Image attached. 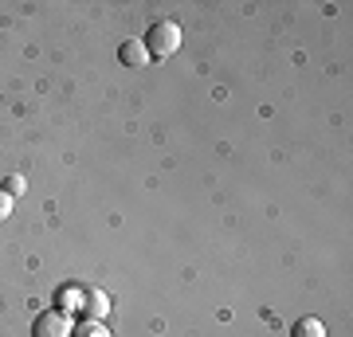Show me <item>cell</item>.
<instances>
[{
	"mask_svg": "<svg viewBox=\"0 0 353 337\" xmlns=\"http://www.w3.org/2000/svg\"><path fill=\"white\" fill-rule=\"evenodd\" d=\"M71 318L63 310H43L36 314V322H32V337H71Z\"/></svg>",
	"mask_w": 353,
	"mask_h": 337,
	"instance_id": "7a4b0ae2",
	"label": "cell"
},
{
	"mask_svg": "<svg viewBox=\"0 0 353 337\" xmlns=\"http://www.w3.org/2000/svg\"><path fill=\"white\" fill-rule=\"evenodd\" d=\"M176 48H181V28H176V20H157L150 28V36H145L150 59H169Z\"/></svg>",
	"mask_w": 353,
	"mask_h": 337,
	"instance_id": "6da1fadb",
	"label": "cell"
},
{
	"mask_svg": "<svg viewBox=\"0 0 353 337\" xmlns=\"http://www.w3.org/2000/svg\"><path fill=\"white\" fill-rule=\"evenodd\" d=\"M71 337H110V329H106L99 318H87V322H79L75 329H71Z\"/></svg>",
	"mask_w": 353,
	"mask_h": 337,
	"instance_id": "5b68a950",
	"label": "cell"
},
{
	"mask_svg": "<svg viewBox=\"0 0 353 337\" xmlns=\"http://www.w3.org/2000/svg\"><path fill=\"white\" fill-rule=\"evenodd\" d=\"M87 310H90V318H102V314H106V298H102V294H94Z\"/></svg>",
	"mask_w": 353,
	"mask_h": 337,
	"instance_id": "8992f818",
	"label": "cell"
},
{
	"mask_svg": "<svg viewBox=\"0 0 353 337\" xmlns=\"http://www.w3.org/2000/svg\"><path fill=\"white\" fill-rule=\"evenodd\" d=\"M118 59L126 63V67H145V63H150V51H145V43H138V39H130V43H122V51H118Z\"/></svg>",
	"mask_w": 353,
	"mask_h": 337,
	"instance_id": "3957f363",
	"label": "cell"
},
{
	"mask_svg": "<svg viewBox=\"0 0 353 337\" xmlns=\"http://www.w3.org/2000/svg\"><path fill=\"white\" fill-rule=\"evenodd\" d=\"M4 192H8V196H20V192H24V181H20V176H8V181H4Z\"/></svg>",
	"mask_w": 353,
	"mask_h": 337,
	"instance_id": "52a82bcc",
	"label": "cell"
},
{
	"mask_svg": "<svg viewBox=\"0 0 353 337\" xmlns=\"http://www.w3.org/2000/svg\"><path fill=\"white\" fill-rule=\"evenodd\" d=\"M290 337H326V325L318 322V318H299L294 329H290Z\"/></svg>",
	"mask_w": 353,
	"mask_h": 337,
	"instance_id": "277c9868",
	"label": "cell"
},
{
	"mask_svg": "<svg viewBox=\"0 0 353 337\" xmlns=\"http://www.w3.org/2000/svg\"><path fill=\"white\" fill-rule=\"evenodd\" d=\"M8 216H12V196L0 192V220H8Z\"/></svg>",
	"mask_w": 353,
	"mask_h": 337,
	"instance_id": "ba28073f",
	"label": "cell"
}]
</instances>
